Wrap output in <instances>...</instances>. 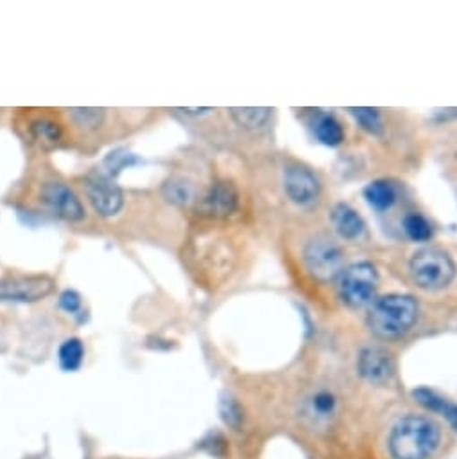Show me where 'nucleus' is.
<instances>
[{"label": "nucleus", "mask_w": 457, "mask_h": 459, "mask_svg": "<svg viewBox=\"0 0 457 459\" xmlns=\"http://www.w3.org/2000/svg\"><path fill=\"white\" fill-rule=\"evenodd\" d=\"M389 445L396 459H427L439 445V427L427 416H407L394 425Z\"/></svg>", "instance_id": "obj_1"}, {"label": "nucleus", "mask_w": 457, "mask_h": 459, "mask_svg": "<svg viewBox=\"0 0 457 459\" xmlns=\"http://www.w3.org/2000/svg\"><path fill=\"white\" fill-rule=\"evenodd\" d=\"M418 317V303L410 296L391 294L378 299L367 317V325L382 339H394L410 330Z\"/></svg>", "instance_id": "obj_2"}, {"label": "nucleus", "mask_w": 457, "mask_h": 459, "mask_svg": "<svg viewBox=\"0 0 457 459\" xmlns=\"http://www.w3.org/2000/svg\"><path fill=\"white\" fill-rule=\"evenodd\" d=\"M414 283L423 290H441L455 278V264L439 247H425L414 253L409 264Z\"/></svg>", "instance_id": "obj_3"}, {"label": "nucleus", "mask_w": 457, "mask_h": 459, "mask_svg": "<svg viewBox=\"0 0 457 459\" xmlns=\"http://www.w3.org/2000/svg\"><path fill=\"white\" fill-rule=\"evenodd\" d=\"M56 281L47 274L8 273L0 278V301L39 303L53 294Z\"/></svg>", "instance_id": "obj_4"}, {"label": "nucleus", "mask_w": 457, "mask_h": 459, "mask_svg": "<svg viewBox=\"0 0 457 459\" xmlns=\"http://www.w3.org/2000/svg\"><path fill=\"white\" fill-rule=\"evenodd\" d=\"M378 289V274L376 269L367 264H355L342 271L341 281H339V292L346 305L351 308H362L369 305Z\"/></svg>", "instance_id": "obj_5"}, {"label": "nucleus", "mask_w": 457, "mask_h": 459, "mask_svg": "<svg viewBox=\"0 0 457 459\" xmlns=\"http://www.w3.org/2000/svg\"><path fill=\"white\" fill-rule=\"evenodd\" d=\"M305 264L312 276L321 281L335 280L344 271V253L330 238L319 237L305 249Z\"/></svg>", "instance_id": "obj_6"}, {"label": "nucleus", "mask_w": 457, "mask_h": 459, "mask_svg": "<svg viewBox=\"0 0 457 459\" xmlns=\"http://www.w3.org/2000/svg\"><path fill=\"white\" fill-rule=\"evenodd\" d=\"M85 195L94 211L103 218L119 214L125 205V193L107 173H91L83 180Z\"/></svg>", "instance_id": "obj_7"}, {"label": "nucleus", "mask_w": 457, "mask_h": 459, "mask_svg": "<svg viewBox=\"0 0 457 459\" xmlns=\"http://www.w3.org/2000/svg\"><path fill=\"white\" fill-rule=\"evenodd\" d=\"M40 200L55 216L65 221H82L85 218V207L82 200L65 182H46L40 191Z\"/></svg>", "instance_id": "obj_8"}, {"label": "nucleus", "mask_w": 457, "mask_h": 459, "mask_svg": "<svg viewBox=\"0 0 457 459\" xmlns=\"http://www.w3.org/2000/svg\"><path fill=\"white\" fill-rule=\"evenodd\" d=\"M319 191H321L319 180L310 169H306L303 166L287 168L285 193L294 204H297L301 207L312 205L319 198Z\"/></svg>", "instance_id": "obj_9"}, {"label": "nucleus", "mask_w": 457, "mask_h": 459, "mask_svg": "<svg viewBox=\"0 0 457 459\" xmlns=\"http://www.w3.org/2000/svg\"><path fill=\"white\" fill-rule=\"evenodd\" d=\"M358 371L371 384H385L394 375V360L382 348H366L358 357Z\"/></svg>", "instance_id": "obj_10"}, {"label": "nucleus", "mask_w": 457, "mask_h": 459, "mask_svg": "<svg viewBox=\"0 0 457 459\" xmlns=\"http://www.w3.org/2000/svg\"><path fill=\"white\" fill-rule=\"evenodd\" d=\"M237 205H238V191H237V187L231 182L220 180V182L212 184V187L203 196L202 209L207 214H211V216L223 218V216L233 214Z\"/></svg>", "instance_id": "obj_11"}, {"label": "nucleus", "mask_w": 457, "mask_h": 459, "mask_svg": "<svg viewBox=\"0 0 457 459\" xmlns=\"http://www.w3.org/2000/svg\"><path fill=\"white\" fill-rule=\"evenodd\" d=\"M332 223L344 240H358L366 231V223L360 214L346 204H337L332 209Z\"/></svg>", "instance_id": "obj_12"}, {"label": "nucleus", "mask_w": 457, "mask_h": 459, "mask_svg": "<svg viewBox=\"0 0 457 459\" xmlns=\"http://www.w3.org/2000/svg\"><path fill=\"white\" fill-rule=\"evenodd\" d=\"M31 137L44 148L56 146L64 137V128L58 121L51 117H37L30 123Z\"/></svg>", "instance_id": "obj_13"}, {"label": "nucleus", "mask_w": 457, "mask_h": 459, "mask_svg": "<svg viewBox=\"0 0 457 459\" xmlns=\"http://www.w3.org/2000/svg\"><path fill=\"white\" fill-rule=\"evenodd\" d=\"M231 117L235 119V123L246 130L256 132L260 128H263L271 116H272V108L269 107H244V108H231L228 110Z\"/></svg>", "instance_id": "obj_14"}, {"label": "nucleus", "mask_w": 457, "mask_h": 459, "mask_svg": "<svg viewBox=\"0 0 457 459\" xmlns=\"http://www.w3.org/2000/svg\"><path fill=\"white\" fill-rule=\"evenodd\" d=\"M364 195H366L367 204L373 209L385 211L394 205V202L398 198V189L394 187V184H391L387 180H375L364 189Z\"/></svg>", "instance_id": "obj_15"}, {"label": "nucleus", "mask_w": 457, "mask_h": 459, "mask_svg": "<svg viewBox=\"0 0 457 459\" xmlns=\"http://www.w3.org/2000/svg\"><path fill=\"white\" fill-rule=\"evenodd\" d=\"M164 198L175 205H189L194 200V186L184 177H169L162 186Z\"/></svg>", "instance_id": "obj_16"}, {"label": "nucleus", "mask_w": 457, "mask_h": 459, "mask_svg": "<svg viewBox=\"0 0 457 459\" xmlns=\"http://www.w3.org/2000/svg\"><path fill=\"white\" fill-rule=\"evenodd\" d=\"M314 132L323 144L332 146V148L339 146L344 141L342 125L330 114H323L317 117V121L314 125Z\"/></svg>", "instance_id": "obj_17"}, {"label": "nucleus", "mask_w": 457, "mask_h": 459, "mask_svg": "<svg viewBox=\"0 0 457 459\" xmlns=\"http://www.w3.org/2000/svg\"><path fill=\"white\" fill-rule=\"evenodd\" d=\"M414 398L425 405L427 409H432V411H437L441 412L443 416H446V420L453 425V429L457 430V405H452L448 403L444 398L437 396L435 393L428 391V389H418L414 391Z\"/></svg>", "instance_id": "obj_18"}, {"label": "nucleus", "mask_w": 457, "mask_h": 459, "mask_svg": "<svg viewBox=\"0 0 457 459\" xmlns=\"http://www.w3.org/2000/svg\"><path fill=\"white\" fill-rule=\"evenodd\" d=\"M83 357H85V348L83 342L80 339H67L62 346H60V353H58V360L64 371H76L82 368L83 364Z\"/></svg>", "instance_id": "obj_19"}, {"label": "nucleus", "mask_w": 457, "mask_h": 459, "mask_svg": "<svg viewBox=\"0 0 457 459\" xmlns=\"http://www.w3.org/2000/svg\"><path fill=\"white\" fill-rule=\"evenodd\" d=\"M403 231L412 242H427L432 238V225L418 212H410L403 218Z\"/></svg>", "instance_id": "obj_20"}, {"label": "nucleus", "mask_w": 457, "mask_h": 459, "mask_svg": "<svg viewBox=\"0 0 457 459\" xmlns=\"http://www.w3.org/2000/svg\"><path fill=\"white\" fill-rule=\"evenodd\" d=\"M139 162V159L135 157V155H132L130 152H126V150H123V148H119V150H114L110 155H107V159H105V162H103V166H105V171L103 173H107L108 177H117L123 169H126V168H130V166H134V164H137Z\"/></svg>", "instance_id": "obj_21"}, {"label": "nucleus", "mask_w": 457, "mask_h": 459, "mask_svg": "<svg viewBox=\"0 0 457 459\" xmlns=\"http://www.w3.org/2000/svg\"><path fill=\"white\" fill-rule=\"evenodd\" d=\"M351 116L357 119V123L369 134L373 135H380L384 130V123H382V116L376 108H367V107H360V108H349Z\"/></svg>", "instance_id": "obj_22"}, {"label": "nucleus", "mask_w": 457, "mask_h": 459, "mask_svg": "<svg viewBox=\"0 0 457 459\" xmlns=\"http://www.w3.org/2000/svg\"><path fill=\"white\" fill-rule=\"evenodd\" d=\"M69 112H71V119L85 130L99 128L105 119L103 108H71Z\"/></svg>", "instance_id": "obj_23"}, {"label": "nucleus", "mask_w": 457, "mask_h": 459, "mask_svg": "<svg viewBox=\"0 0 457 459\" xmlns=\"http://www.w3.org/2000/svg\"><path fill=\"white\" fill-rule=\"evenodd\" d=\"M335 411V398L333 394L326 393V391H321L314 396L312 400V412L314 416L317 418H330Z\"/></svg>", "instance_id": "obj_24"}, {"label": "nucleus", "mask_w": 457, "mask_h": 459, "mask_svg": "<svg viewBox=\"0 0 457 459\" xmlns=\"http://www.w3.org/2000/svg\"><path fill=\"white\" fill-rule=\"evenodd\" d=\"M220 412H221V418H223V421L227 425H231V427H238L240 425V421H242V409H240V405L235 400L225 398L221 402V405H220Z\"/></svg>", "instance_id": "obj_25"}, {"label": "nucleus", "mask_w": 457, "mask_h": 459, "mask_svg": "<svg viewBox=\"0 0 457 459\" xmlns=\"http://www.w3.org/2000/svg\"><path fill=\"white\" fill-rule=\"evenodd\" d=\"M83 307V299L76 290H64L60 294V308L65 310L71 316H76L78 312H82Z\"/></svg>", "instance_id": "obj_26"}, {"label": "nucleus", "mask_w": 457, "mask_h": 459, "mask_svg": "<svg viewBox=\"0 0 457 459\" xmlns=\"http://www.w3.org/2000/svg\"><path fill=\"white\" fill-rule=\"evenodd\" d=\"M175 112H180L184 116H191V117H200L203 114L212 112V108H175Z\"/></svg>", "instance_id": "obj_27"}]
</instances>
